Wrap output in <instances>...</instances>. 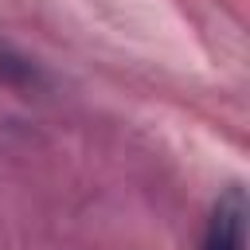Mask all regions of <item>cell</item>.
I'll return each instance as SVG.
<instances>
[{"label": "cell", "mask_w": 250, "mask_h": 250, "mask_svg": "<svg viewBox=\"0 0 250 250\" xmlns=\"http://www.w3.org/2000/svg\"><path fill=\"white\" fill-rule=\"evenodd\" d=\"M242 242H246V199L238 188H230L211 211L203 250H242Z\"/></svg>", "instance_id": "6da1fadb"}]
</instances>
